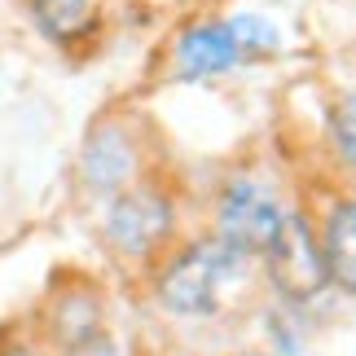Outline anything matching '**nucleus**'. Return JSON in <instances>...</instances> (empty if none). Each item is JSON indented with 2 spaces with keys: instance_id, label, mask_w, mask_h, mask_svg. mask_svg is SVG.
<instances>
[{
  "instance_id": "f257e3e1",
  "label": "nucleus",
  "mask_w": 356,
  "mask_h": 356,
  "mask_svg": "<svg viewBox=\"0 0 356 356\" xmlns=\"http://www.w3.org/2000/svg\"><path fill=\"white\" fill-rule=\"evenodd\" d=\"M251 277V255H242L238 246H229L225 238H198L185 242L159 264L154 273V299L163 312L181 321L216 317L238 286Z\"/></svg>"
},
{
  "instance_id": "f03ea898",
  "label": "nucleus",
  "mask_w": 356,
  "mask_h": 356,
  "mask_svg": "<svg viewBox=\"0 0 356 356\" xmlns=\"http://www.w3.org/2000/svg\"><path fill=\"white\" fill-rule=\"evenodd\" d=\"M176 220H181V211H176V198L168 189L132 181L128 189L111 194V202H106L102 238L115 255L149 259V255H163L172 246Z\"/></svg>"
},
{
  "instance_id": "7ed1b4c3",
  "label": "nucleus",
  "mask_w": 356,
  "mask_h": 356,
  "mask_svg": "<svg viewBox=\"0 0 356 356\" xmlns=\"http://www.w3.org/2000/svg\"><path fill=\"white\" fill-rule=\"evenodd\" d=\"M264 273L268 286L277 295V304L291 308H308L317 295L330 291V277H325V259L317 246V225L308 220L304 211H286L273 242L264 246Z\"/></svg>"
},
{
  "instance_id": "20e7f679",
  "label": "nucleus",
  "mask_w": 356,
  "mask_h": 356,
  "mask_svg": "<svg viewBox=\"0 0 356 356\" xmlns=\"http://www.w3.org/2000/svg\"><path fill=\"white\" fill-rule=\"evenodd\" d=\"M282 198L264 176H251V172H238L229 176L216 194V238H225L229 246H238L242 255L259 259L264 246L273 242L282 225Z\"/></svg>"
},
{
  "instance_id": "39448f33",
  "label": "nucleus",
  "mask_w": 356,
  "mask_h": 356,
  "mask_svg": "<svg viewBox=\"0 0 356 356\" xmlns=\"http://www.w3.org/2000/svg\"><path fill=\"white\" fill-rule=\"evenodd\" d=\"M141 176V141L123 119H102L79 149V181L92 194L111 198Z\"/></svg>"
},
{
  "instance_id": "423d86ee",
  "label": "nucleus",
  "mask_w": 356,
  "mask_h": 356,
  "mask_svg": "<svg viewBox=\"0 0 356 356\" xmlns=\"http://www.w3.org/2000/svg\"><path fill=\"white\" fill-rule=\"evenodd\" d=\"M238 62H242V49L225 18L189 22V26H181V35L172 44L176 79H216V75H229Z\"/></svg>"
},
{
  "instance_id": "0eeeda50",
  "label": "nucleus",
  "mask_w": 356,
  "mask_h": 356,
  "mask_svg": "<svg viewBox=\"0 0 356 356\" xmlns=\"http://www.w3.org/2000/svg\"><path fill=\"white\" fill-rule=\"evenodd\" d=\"M317 246L325 277L339 295L356 299V194H334L317 220Z\"/></svg>"
},
{
  "instance_id": "6e6552de",
  "label": "nucleus",
  "mask_w": 356,
  "mask_h": 356,
  "mask_svg": "<svg viewBox=\"0 0 356 356\" xmlns=\"http://www.w3.org/2000/svg\"><path fill=\"white\" fill-rule=\"evenodd\" d=\"M26 13L49 44H75L97 31L102 5L97 0H26Z\"/></svg>"
},
{
  "instance_id": "1a4fd4ad",
  "label": "nucleus",
  "mask_w": 356,
  "mask_h": 356,
  "mask_svg": "<svg viewBox=\"0 0 356 356\" xmlns=\"http://www.w3.org/2000/svg\"><path fill=\"white\" fill-rule=\"evenodd\" d=\"M49 325H53V339L66 348V343H75V339L102 330V304H97L88 291H71V295L58 299V308H53Z\"/></svg>"
},
{
  "instance_id": "9d476101",
  "label": "nucleus",
  "mask_w": 356,
  "mask_h": 356,
  "mask_svg": "<svg viewBox=\"0 0 356 356\" xmlns=\"http://www.w3.org/2000/svg\"><path fill=\"white\" fill-rule=\"evenodd\" d=\"M229 31H234L238 49H242V62L246 58H273V53L282 49V26L264 18V13H251V9H238L229 13Z\"/></svg>"
},
{
  "instance_id": "9b49d317",
  "label": "nucleus",
  "mask_w": 356,
  "mask_h": 356,
  "mask_svg": "<svg viewBox=\"0 0 356 356\" xmlns=\"http://www.w3.org/2000/svg\"><path fill=\"white\" fill-rule=\"evenodd\" d=\"M264 334H268V352H273V356H304V343H308L304 308L273 304V308L264 312Z\"/></svg>"
},
{
  "instance_id": "f8f14e48",
  "label": "nucleus",
  "mask_w": 356,
  "mask_h": 356,
  "mask_svg": "<svg viewBox=\"0 0 356 356\" xmlns=\"http://www.w3.org/2000/svg\"><path fill=\"white\" fill-rule=\"evenodd\" d=\"M325 141H330L334 159L343 163L348 172H356V92L334 97L330 115H325Z\"/></svg>"
},
{
  "instance_id": "ddd939ff",
  "label": "nucleus",
  "mask_w": 356,
  "mask_h": 356,
  "mask_svg": "<svg viewBox=\"0 0 356 356\" xmlns=\"http://www.w3.org/2000/svg\"><path fill=\"white\" fill-rule=\"evenodd\" d=\"M62 356H119V343H115V334L102 325V330H92V334H84V339H75V343H66Z\"/></svg>"
},
{
  "instance_id": "4468645a",
  "label": "nucleus",
  "mask_w": 356,
  "mask_h": 356,
  "mask_svg": "<svg viewBox=\"0 0 356 356\" xmlns=\"http://www.w3.org/2000/svg\"><path fill=\"white\" fill-rule=\"evenodd\" d=\"M229 356H273V352H264V348H242V352H229Z\"/></svg>"
}]
</instances>
